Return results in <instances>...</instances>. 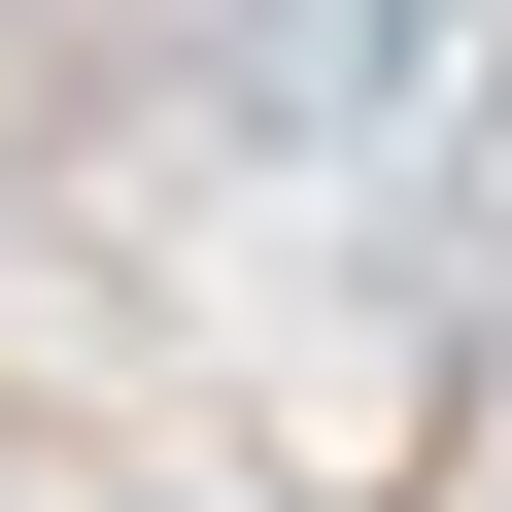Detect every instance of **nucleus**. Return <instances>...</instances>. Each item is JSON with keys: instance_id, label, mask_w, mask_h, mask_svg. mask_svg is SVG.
Returning a JSON list of instances; mask_svg holds the SVG:
<instances>
[{"instance_id": "f257e3e1", "label": "nucleus", "mask_w": 512, "mask_h": 512, "mask_svg": "<svg viewBox=\"0 0 512 512\" xmlns=\"http://www.w3.org/2000/svg\"><path fill=\"white\" fill-rule=\"evenodd\" d=\"M444 69H478V0H205V137H274V171L444 137Z\"/></svg>"}, {"instance_id": "f03ea898", "label": "nucleus", "mask_w": 512, "mask_h": 512, "mask_svg": "<svg viewBox=\"0 0 512 512\" xmlns=\"http://www.w3.org/2000/svg\"><path fill=\"white\" fill-rule=\"evenodd\" d=\"M103 512H205V478H103Z\"/></svg>"}]
</instances>
